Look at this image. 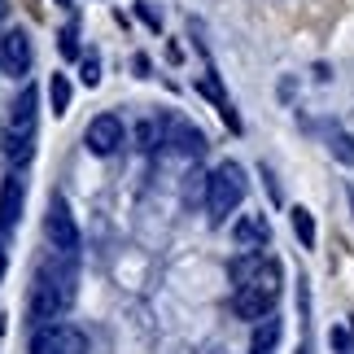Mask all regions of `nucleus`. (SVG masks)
Here are the masks:
<instances>
[{
	"mask_svg": "<svg viewBox=\"0 0 354 354\" xmlns=\"http://www.w3.org/2000/svg\"><path fill=\"white\" fill-rule=\"evenodd\" d=\"M75 297V276L71 267H39L35 280H31V297H26V315H31V324L39 328V324H53L62 315L66 306H71Z\"/></svg>",
	"mask_w": 354,
	"mask_h": 354,
	"instance_id": "f257e3e1",
	"label": "nucleus"
},
{
	"mask_svg": "<svg viewBox=\"0 0 354 354\" xmlns=\"http://www.w3.org/2000/svg\"><path fill=\"white\" fill-rule=\"evenodd\" d=\"M263 267H267L263 250H245L241 258H232V263H227V276H232L236 289H250V284H254L258 276H263Z\"/></svg>",
	"mask_w": 354,
	"mask_h": 354,
	"instance_id": "9d476101",
	"label": "nucleus"
},
{
	"mask_svg": "<svg viewBox=\"0 0 354 354\" xmlns=\"http://www.w3.org/2000/svg\"><path fill=\"white\" fill-rule=\"evenodd\" d=\"M9 131H35V88H22V97L9 114Z\"/></svg>",
	"mask_w": 354,
	"mask_h": 354,
	"instance_id": "f8f14e48",
	"label": "nucleus"
},
{
	"mask_svg": "<svg viewBox=\"0 0 354 354\" xmlns=\"http://www.w3.org/2000/svg\"><path fill=\"white\" fill-rule=\"evenodd\" d=\"M5 267H9V258H5V250H0V280H5Z\"/></svg>",
	"mask_w": 354,
	"mask_h": 354,
	"instance_id": "4be33fe9",
	"label": "nucleus"
},
{
	"mask_svg": "<svg viewBox=\"0 0 354 354\" xmlns=\"http://www.w3.org/2000/svg\"><path fill=\"white\" fill-rule=\"evenodd\" d=\"M136 136H140V149H158L162 145V136H158L153 122H140V131H136Z\"/></svg>",
	"mask_w": 354,
	"mask_h": 354,
	"instance_id": "412c9836",
	"label": "nucleus"
},
{
	"mask_svg": "<svg viewBox=\"0 0 354 354\" xmlns=\"http://www.w3.org/2000/svg\"><path fill=\"white\" fill-rule=\"evenodd\" d=\"M232 241H236V250H263V245L271 241L267 214H241V219L232 223Z\"/></svg>",
	"mask_w": 354,
	"mask_h": 354,
	"instance_id": "1a4fd4ad",
	"label": "nucleus"
},
{
	"mask_svg": "<svg viewBox=\"0 0 354 354\" xmlns=\"http://www.w3.org/2000/svg\"><path fill=\"white\" fill-rule=\"evenodd\" d=\"M271 306H276V293H267V289H258V284H250V289H236L232 293V315L236 319H267L271 315Z\"/></svg>",
	"mask_w": 354,
	"mask_h": 354,
	"instance_id": "0eeeda50",
	"label": "nucleus"
},
{
	"mask_svg": "<svg viewBox=\"0 0 354 354\" xmlns=\"http://www.w3.org/2000/svg\"><path fill=\"white\" fill-rule=\"evenodd\" d=\"M79 79H84L88 88H97V84H101V57H97V53H88V57L79 62Z\"/></svg>",
	"mask_w": 354,
	"mask_h": 354,
	"instance_id": "a211bd4d",
	"label": "nucleus"
},
{
	"mask_svg": "<svg viewBox=\"0 0 354 354\" xmlns=\"http://www.w3.org/2000/svg\"><path fill=\"white\" fill-rule=\"evenodd\" d=\"M328 346H333V354H354V337H350V328L333 324V328H328Z\"/></svg>",
	"mask_w": 354,
	"mask_h": 354,
	"instance_id": "f3484780",
	"label": "nucleus"
},
{
	"mask_svg": "<svg viewBox=\"0 0 354 354\" xmlns=\"http://www.w3.org/2000/svg\"><path fill=\"white\" fill-rule=\"evenodd\" d=\"M62 53L66 57H79V26H62Z\"/></svg>",
	"mask_w": 354,
	"mask_h": 354,
	"instance_id": "6ab92c4d",
	"label": "nucleus"
},
{
	"mask_svg": "<svg viewBox=\"0 0 354 354\" xmlns=\"http://www.w3.org/2000/svg\"><path fill=\"white\" fill-rule=\"evenodd\" d=\"M167 145H171L180 158H201V149H206V136H201L197 122L171 114V118H167Z\"/></svg>",
	"mask_w": 354,
	"mask_h": 354,
	"instance_id": "39448f33",
	"label": "nucleus"
},
{
	"mask_svg": "<svg viewBox=\"0 0 354 354\" xmlns=\"http://www.w3.org/2000/svg\"><path fill=\"white\" fill-rule=\"evenodd\" d=\"M44 236H48V245H53L57 254H66V258H75V254H79V223H75L71 206H66V197H53V201H48Z\"/></svg>",
	"mask_w": 354,
	"mask_h": 354,
	"instance_id": "7ed1b4c3",
	"label": "nucleus"
},
{
	"mask_svg": "<svg viewBox=\"0 0 354 354\" xmlns=\"http://www.w3.org/2000/svg\"><path fill=\"white\" fill-rule=\"evenodd\" d=\"M31 149H35V131H9L5 136V153H9V162H22L31 158Z\"/></svg>",
	"mask_w": 354,
	"mask_h": 354,
	"instance_id": "4468645a",
	"label": "nucleus"
},
{
	"mask_svg": "<svg viewBox=\"0 0 354 354\" xmlns=\"http://www.w3.org/2000/svg\"><path fill=\"white\" fill-rule=\"evenodd\" d=\"M245 201V171L236 162H219L210 175H206V210H210V223H223L227 214Z\"/></svg>",
	"mask_w": 354,
	"mask_h": 354,
	"instance_id": "f03ea898",
	"label": "nucleus"
},
{
	"mask_svg": "<svg viewBox=\"0 0 354 354\" xmlns=\"http://www.w3.org/2000/svg\"><path fill=\"white\" fill-rule=\"evenodd\" d=\"M0 66H5V75H13V79L31 71V39H26V31L0 35Z\"/></svg>",
	"mask_w": 354,
	"mask_h": 354,
	"instance_id": "423d86ee",
	"label": "nucleus"
},
{
	"mask_svg": "<svg viewBox=\"0 0 354 354\" xmlns=\"http://www.w3.org/2000/svg\"><path fill=\"white\" fill-rule=\"evenodd\" d=\"M289 219H293V236L302 241V250H315V214H310L306 206H293Z\"/></svg>",
	"mask_w": 354,
	"mask_h": 354,
	"instance_id": "ddd939ff",
	"label": "nucleus"
},
{
	"mask_svg": "<svg viewBox=\"0 0 354 354\" xmlns=\"http://www.w3.org/2000/svg\"><path fill=\"white\" fill-rule=\"evenodd\" d=\"M0 18H9V0H0Z\"/></svg>",
	"mask_w": 354,
	"mask_h": 354,
	"instance_id": "b1692460",
	"label": "nucleus"
},
{
	"mask_svg": "<svg viewBox=\"0 0 354 354\" xmlns=\"http://www.w3.org/2000/svg\"><path fill=\"white\" fill-rule=\"evenodd\" d=\"M346 201H350V214H354V188H346Z\"/></svg>",
	"mask_w": 354,
	"mask_h": 354,
	"instance_id": "5701e85b",
	"label": "nucleus"
},
{
	"mask_svg": "<svg viewBox=\"0 0 354 354\" xmlns=\"http://www.w3.org/2000/svg\"><path fill=\"white\" fill-rule=\"evenodd\" d=\"M328 149H333V158L342 162V167H350V171H354V136H350V131H333Z\"/></svg>",
	"mask_w": 354,
	"mask_h": 354,
	"instance_id": "dca6fc26",
	"label": "nucleus"
},
{
	"mask_svg": "<svg viewBox=\"0 0 354 354\" xmlns=\"http://www.w3.org/2000/svg\"><path fill=\"white\" fill-rule=\"evenodd\" d=\"M48 105H53V114H66V110H71V79H66V75H53L48 79Z\"/></svg>",
	"mask_w": 354,
	"mask_h": 354,
	"instance_id": "2eb2a0df",
	"label": "nucleus"
},
{
	"mask_svg": "<svg viewBox=\"0 0 354 354\" xmlns=\"http://www.w3.org/2000/svg\"><path fill=\"white\" fill-rule=\"evenodd\" d=\"M122 136H127V131H122V118L118 114H97V118L88 122V131H84V145L97 158H110L114 149L122 145Z\"/></svg>",
	"mask_w": 354,
	"mask_h": 354,
	"instance_id": "20e7f679",
	"label": "nucleus"
},
{
	"mask_svg": "<svg viewBox=\"0 0 354 354\" xmlns=\"http://www.w3.org/2000/svg\"><path fill=\"white\" fill-rule=\"evenodd\" d=\"M276 346H280V319L276 315L258 319L254 337H250V354H276Z\"/></svg>",
	"mask_w": 354,
	"mask_h": 354,
	"instance_id": "9b49d317",
	"label": "nucleus"
},
{
	"mask_svg": "<svg viewBox=\"0 0 354 354\" xmlns=\"http://www.w3.org/2000/svg\"><path fill=\"white\" fill-rule=\"evenodd\" d=\"M57 5H71V0H57Z\"/></svg>",
	"mask_w": 354,
	"mask_h": 354,
	"instance_id": "393cba45",
	"label": "nucleus"
},
{
	"mask_svg": "<svg viewBox=\"0 0 354 354\" xmlns=\"http://www.w3.org/2000/svg\"><path fill=\"white\" fill-rule=\"evenodd\" d=\"M22 201H26V184L22 175H9L5 184H0V232H13L22 219Z\"/></svg>",
	"mask_w": 354,
	"mask_h": 354,
	"instance_id": "6e6552de",
	"label": "nucleus"
},
{
	"mask_svg": "<svg viewBox=\"0 0 354 354\" xmlns=\"http://www.w3.org/2000/svg\"><path fill=\"white\" fill-rule=\"evenodd\" d=\"M136 13H140V22L149 26V31H162V13L149 5V0H140V5H136Z\"/></svg>",
	"mask_w": 354,
	"mask_h": 354,
	"instance_id": "aec40b11",
	"label": "nucleus"
}]
</instances>
